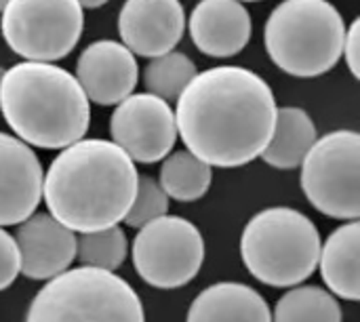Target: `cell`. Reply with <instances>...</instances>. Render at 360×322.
<instances>
[{
    "mask_svg": "<svg viewBox=\"0 0 360 322\" xmlns=\"http://www.w3.org/2000/svg\"><path fill=\"white\" fill-rule=\"evenodd\" d=\"M175 101L177 137L188 152L219 169H236L259 158L278 110L270 84L240 65L196 72Z\"/></svg>",
    "mask_w": 360,
    "mask_h": 322,
    "instance_id": "obj_1",
    "label": "cell"
},
{
    "mask_svg": "<svg viewBox=\"0 0 360 322\" xmlns=\"http://www.w3.org/2000/svg\"><path fill=\"white\" fill-rule=\"evenodd\" d=\"M137 167L108 139H78L51 160L42 179L49 215L72 232L122 224L137 190Z\"/></svg>",
    "mask_w": 360,
    "mask_h": 322,
    "instance_id": "obj_2",
    "label": "cell"
},
{
    "mask_svg": "<svg viewBox=\"0 0 360 322\" xmlns=\"http://www.w3.org/2000/svg\"><path fill=\"white\" fill-rule=\"evenodd\" d=\"M0 112L27 146L61 150L82 139L91 124V101L76 76L51 61H19L4 70Z\"/></svg>",
    "mask_w": 360,
    "mask_h": 322,
    "instance_id": "obj_3",
    "label": "cell"
},
{
    "mask_svg": "<svg viewBox=\"0 0 360 322\" xmlns=\"http://www.w3.org/2000/svg\"><path fill=\"white\" fill-rule=\"evenodd\" d=\"M346 21L329 0H283L264 30L272 63L295 78L327 74L342 59Z\"/></svg>",
    "mask_w": 360,
    "mask_h": 322,
    "instance_id": "obj_4",
    "label": "cell"
},
{
    "mask_svg": "<svg viewBox=\"0 0 360 322\" xmlns=\"http://www.w3.org/2000/svg\"><path fill=\"white\" fill-rule=\"evenodd\" d=\"M321 234L314 221L291 207L255 213L240 236V257L253 278L268 287L291 289L319 268Z\"/></svg>",
    "mask_w": 360,
    "mask_h": 322,
    "instance_id": "obj_5",
    "label": "cell"
},
{
    "mask_svg": "<svg viewBox=\"0 0 360 322\" xmlns=\"http://www.w3.org/2000/svg\"><path fill=\"white\" fill-rule=\"evenodd\" d=\"M25 322H146V312L124 278L82 266L49 278L34 295Z\"/></svg>",
    "mask_w": 360,
    "mask_h": 322,
    "instance_id": "obj_6",
    "label": "cell"
},
{
    "mask_svg": "<svg viewBox=\"0 0 360 322\" xmlns=\"http://www.w3.org/2000/svg\"><path fill=\"white\" fill-rule=\"evenodd\" d=\"M302 190L308 202L327 217H360V135L352 129L316 137L302 160Z\"/></svg>",
    "mask_w": 360,
    "mask_h": 322,
    "instance_id": "obj_7",
    "label": "cell"
},
{
    "mask_svg": "<svg viewBox=\"0 0 360 322\" xmlns=\"http://www.w3.org/2000/svg\"><path fill=\"white\" fill-rule=\"evenodd\" d=\"M6 46L27 61H59L78 44L84 13L78 0H8L0 11Z\"/></svg>",
    "mask_w": 360,
    "mask_h": 322,
    "instance_id": "obj_8",
    "label": "cell"
},
{
    "mask_svg": "<svg viewBox=\"0 0 360 322\" xmlns=\"http://www.w3.org/2000/svg\"><path fill=\"white\" fill-rule=\"evenodd\" d=\"M131 257L135 272L150 287L179 289L198 276L205 240L190 219L167 213L137 228Z\"/></svg>",
    "mask_w": 360,
    "mask_h": 322,
    "instance_id": "obj_9",
    "label": "cell"
},
{
    "mask_svg": "<svg viewBox=\"0 0 360 322\" xmlns=\"http://www.w3.org/2000/svg\"><path fill=\"white\" fill-rule=\"evenodd\" d=\"M110 135L133 162H158L175 148V112L158 95L148 91L131 93L116 103L110 118Z\"/></svg>",
    "mask_w": 360,
    "mask_h": 322,
    "instance_id": "obj_10",
    "label": "cell"
},
{
    "mask_svg": "<svg viewBox=\"0 0 360 322\" xmlns=\"http://www.w3.org/2000/svg\"><path fill=\"white\" fill-rule=\"evenodd\" d=\"M186 32L179 0H124L118 13L120 42L135 57H158L173 51Z\"/></svg>",
    "mask_w": 360,
    "mask_h": 322,
    "instance_id": "obj_11",
    "label": "cell"
},
{
    "mask_svg": "<svg viewBox=\"0 0 360 322\" xmlns=\"http://www.w3.org/2000/svg\"><path fill=\"white\" fill-rule=\"evenodd\" d=\"M76 80L95 105H116L139 82L137 57L118 40L91 42L76 61Z\"/></svg>",
    "mask_w": 360,
    "mask_h": 322,
    "instance_id": "obj_12",
    "label": "cell"
},
{
    "mask_svg": "<svg viewBox=\"0 0 360 322\" xmlns=\"http://www.w3.org/2000/svg\"><path fill=\"white\" fill-rule=\"evenodd\" d=\"M44 171L36 152L0 131V228L19 226L42 200Z\"/></svg>",
    "mask_w": 360,
    "mask_h": 322,
    "instance_id": "obj_13",
    "label": "cell"
},
{
    "mask_svg": "<svg viewBox=\"0 0 360 322\" xmlns=\"http://www.w3.org/2000/svg\"><path fill=\"white\" fill-rule=\"evenodd\" d=\"M19 274L30 281H49L65 272L76 259V232L49 213H32L17 226Z\"/></svg>",
    "mask_w": 360,
    "mask_h": 322,
    "instance_id": "obj_14",
    "label": "cell"
},
{
    "mask_svg": "<svg viewBox=\"0 0 360 322\" xmlns=\"http://www.w3.org/2000/svg\"><path fill=\"white\" fill-rule=\"evenodd\" d=\"M194 46L215 59L238 55L251 40V15L240 0H200L188 21Z\"/></svg>",
    "mask_w": 360,
    "mask_h": 322,
    "instance_id": "obj_15",
    "label": "cell"
},
{
    "mask_svg": "<svg viewBox=\"0 0 360 322\" xmlns=\"http://www.w3.org/2000/svg\"><path fill=\"white\" fill-rule=\"evenodd\" d=\"M186 322H272V310L253 287L217 283L196 295Z\"/></svg>",
    "mask_w": 360,
    "mask_h": 322,
    "instance_id": "obj_16",
    "label": "cell"
},
{
    "mask_svg": "<svg viewBox=\"0 0 360 322\" xmlns=\"http://www.w3.org/2000/svg\"><path fill=\"white\" fill-rule=\"evenodd\" d=\"M360 224L350 219L321 243L319 268L327 289L346 300H360Z\"/></svg>",
    "mask_w": 360,
    "mask_h": 322,
    "instance_id": "obj_17",
    "label": "cell"
},
{
    "mask_svg": "<svg viewBox=\"0 0 360 322\" xmlns=\"http://www.w3.org/2000/svg\"><path fill=\"white\" fill-rule=\"evenodd\" d=\"M316 137V124L306 110L295 105L278 108L272 137L259 158L281 171L297 169Z\"/></svg>",
    "mask_w": 360,
    "mask_h": 322,
    "instance_id": "obj_18",
    "label": "cell"
},
{
    "mask_svg": "<svg viewBox=\"0 0 360 322\" xmlns=\"http://www.w3.org/2000/svg\"><path fill=\"white\" fill-rule=\"evenodd\" d=\"M213 181V167L196 158L188 150L169 152L162 158L158 183L165 194L177 202H194L202 198Z\"/></svg>",
    "mask_w": 360,
    "mask_h": 322,
    "instance_id": "obj_19",
    "label": "cell"
},
{
    "mask_svg": "<svg viewBox=\"0 0 360 322\" xmlns=\"http://www.w3.org/2000/svg\"><path fill=\"white\" fill-rule=\"evenodd\" d=\"M272 322H342V308L325 289L295 285L278 300Z\"/></svg>",
    "mask_w": 360,
    "mask_h": 322,
    "instance_id": "obj_20",
    "label": "cell"
},
{
    "mask_svg": "<svg viewBox=\"0 0 360 322\" xmlns=\"http://www.w3.org/2000/svg\"><path fill=\"white\" fill-rule=\"evenodd\" d=\"M196 74V63L181 51H169L152 57L143 70V86L148 93L162 97L165 101H175L179 93Z\"/></svg>",
    "mask_w": 360,
    "mask_h": 322,
    "instance_id": "obj_21",
    "label": "cell"
},
{
    "mask_svg": "<svg viewBox=\"0 0 360 322\" xmlns=\"http://www.w3.org/2000/svg\"><path fill=\"white\" fill-rule=\"evenodd\" d=\"M129 255V240L120 226H110L76 236V259L82 266L118 270Z\"/></svg>",
    "mask_w": 360,
    "mask_h": 322,
    "instance_id": "obj_22",
    "label": "cell"
},
{
    "mask_svg": "<svg viewBox=\"0 0 360 322\" xmlns=\"http://www.w3.org/2000/svg\"><path fill=\"white\" fill-rule=\"evenodd\" d=\"M169 196L165 194V190L160 188L158 179L148 177V175H139L137 177V190H135V198L131 202V209L124 215V226L129 228H141L148 221L162 217L169 213Z\"/></svg>",
    "mask_w": 360,
    "mask_h": 322,
    "instance_id": "obj_23",
    "label": "cell"
},
{
    "mask_svg": "<svg viewBox=\"0 0 360 322\" xmlns=\"http://www.w3.org/2000/svg\"><path fill=\"white\" fill-rule=\"evenodd\" d=\"M19 276V249L15 236L0 228V291L8 289Z\"/></svg>",
    "mask_w": 360,
    "mask_h": 322,
    "instance_id": "obj_24",
    "label": "cell"
},
{
    "mask_svg": "<svg viewBox=\"0 0 360 322\" xmlns=\"http://www.w3.org/2000/svg\"><path fill=\"white\" fill-rule=\"evenodd\" d=\"M344 61L350 70V74L359 80L360 78V19L356 17L350 25H346L344 34V46H342Z\"/></svg>",
    "mask_w": 360,
    "mask_h": 322,
    "instance_id": "obj_25",
    "label": "cell"
},
{
    "mask_svg": "<svg viewBox=\"0 0 360 322\" xmlns=\"http://www.w3.org/2000/svg\"><path fill=\"white\" fill-rule=\"evenodd\" d=\"M105 2H110V0H78V4H80L82 8H99V6H103Z\"/></svg>",
    "mask_w": 360,
    "mask_h": 322,
    "instance_id": "obj_26",
    "label": "cell"
},
{
    "mask_svg": "<svg viewBox=\"0 0 360 322\" xmlns=\"http://www.w3.org/2000/svg\"><path fill=\"white\" fill-rule=\"evenodd\" d=\"M6 2H8V0H0V11L4 8V4H6Z\"/></svg>",
    "mask_w": 360,
    "mask_h": 322,
    "instance_id": "obj_27",
    "label": "cell"
},
{
    "mask_svg": "<svg viewBox=\"0 0 360 322\" xmlns=\"http://www.w3.org/2000/svg\"><path fill=\"white\" fill-rule=\"evenodd\" d=\"M2 74H4V67H0V82H2Z\"/></svg>",
    "mask_w": 360,
    "mask_h": 322,
    "instance_id": "obj_28",
    "label": "cell"
},
{
    "mask_svg": "<svg viewBox=\"0 0 360 322\" xmlns=\"http://www.w3.org/2000/svg\"><path fill=\"white\" fill-rule=\"evenodd\" d=\"M240 2H259V0H240Z\"/></svg>",
    "mask_w": 360,
    "mask_h": 322,
    "instance_id": "obj_29",
    "label": "cell"
}]
</instances>
